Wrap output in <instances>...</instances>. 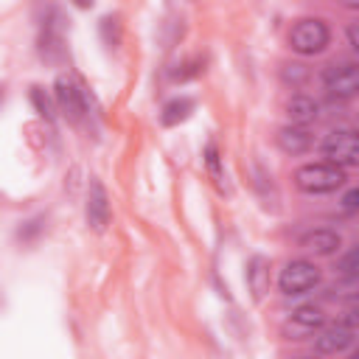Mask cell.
<instances>
[{
	"label": "cell",
	"instance_id": "9c48e42d",
	"mask_svg": "<svg viewBox=\"0 0 359 359\" xmlns=\"http://www.w3.org/2000/svg\"><path fill=\"white\" fill-rule=\"evenodd\" d=\"M87 224L93 230H104L109 224V199L101 180L95 177L90 180V188H87Z\"/></svg>",
	"mask_w": 359,
	"mask_h": 359
},
{
	"label": "cell",
	"instance_id": "6da1fadb",
	"mask_svg": "<svg viewBox=\"0 0 359 359\" xmlns=\"http://www.w3.org/2000/svg\"><path fill=\"white\" fill-rule=\"evenodd\" d=\"M345 168L328 163V160H317V163H303L300 168H294V185L303 194H331L337 188L345 185Z\"/></svg>",
	"mask_w": 359,
	"mask_h": 359
},
{
	"label": "cell",
	"instance_id": "603a6c76",
	"mask_svg": "<svg viewBox=\"0 0 359 359\" xmlns=\"http://www.w3.org/2000/svg\"><path fill=\"white\" fill-rule=\"evenodd\" d=\"M353 359H359V353H356V356H353Z\"/></svg>",
	"mask_w": 359,
	"mask_h": 359
},
{
	"label": "cell",
	"instance_id": "5b68a950",
	"mask_svg": "<svg viewBox=\"0 0 359 359\" xmlns=\"http://www.w3.org/2000/svg\"><path fill=\"white\" fill-rule=\"evenodd\" d=\"M323 87L331 98L348 101L359 95V62H339L323 70Z\"/></svg>",
	"mask_w": 359,
	"mask_h": 359
},
{
	"label": "cell",
	"instance_id": "7a4b0ae2",
	"mask_svg": "<svg viewBox=\"0 0 359 359\" xmlns=\"http://www.w3.org/2000/svg\"><path fill=\"white\" fill-rule=\"evenodd\" d=\"M328 42H331V31H328L325 20H320V17H303L289 31V48L300 56L323 53L328 48Z\"/></svg>",
	"mask_w": 359,
	"mask_h": 359
},
{
	"label": "cell",
	"instance_id": "52a82bcc",
	"mask_svg": "<svg viewBox=\"0 0 359 359\" xmlns=\"http://www.w3.org/2000/svg\"><path fill=\"white\" fill-rule=\"evenodd\" d=\"M53 95H56L59 109H62L70 121H81V118H84V109H87V104H84V93H81V87H79L73 79L59 76L56 84H53Z\"/></svg>",
	"mask_w": 359,
	"mask_h": 359
},
{
	"label": "cell",
	"instance_id": "ffe728a7",
	"mask_svg": "<svg viewBox=\"0 0 359 359\" xmlns=\"http://www.w3.org/2000/svg\"><path fill=\"white\" fill-rule=\"evenodd\" d=\"M345 323H348L351 328H356V325H359V300H356V303L348 309V314H345Z\"/></svg>",
	"mask_w": 359,
	"mask_h": 359
},
{
	"label": "cell",
	"instance_id": "d6986e66",
	"mask_svg": "<svg viewBox=\"0 0 359 359\" xmlns=\"http://www.w3.org/2000/svg\"><path fill=\"white\" fill-rule=\"evenodd\" d=\"M348 42H351V48L359 53V20L351 22V28H348Z\"/></svg>",
	"mask_w": 359,
	"mask_h": 359
},
{
	"label": "cell",
	"instance_id": "5bb4252c",
	"mask_svg": "<svg viewBox=\"0 0 359 359\" xmlns=\"http://www.w3.org/2000/svg\"><path fill=\"white\" fill-rule=\"evenodd\" d=\"M191 112H194V101L182 95V98H174V101H168V104L163 107L160 121H163L165 126H174V123H180V121H185Z\"/></svg>",
	"mask_w": 359,
	"mask_h": 359
},
{
	"label": "cell",
	"instance_id": "7402d4cb",
	"mask_svg": "<svg viewBox=\"0 0 359 359\" xmlns=\"http://www.w3.org/2000/svg\"><path fill=\"white\" fill-rule=\"evenodd\" d=\"M356 132H359V118H356Z\"/></svg>",
	"mask_w": 359,
	"mask_h": 359
},
{
	"label": "cell",
	"instance_id": "2e32d148",
	"mask_svg": "<svg viewBox=\"0 0 359 359\" xmlns=\"http://www.w3.org/2000/svg\"><path fill=\"white\" fill-rule=\"evenodd\" d=\"M280 76H283V81H286V84L300 87V84L309 79V67H306L303 62H286V65H283V70H280Z\"/></svg>",
	"mask_w": 359,
	"mask_h": 359
},
{
	"label": "cell",
	"instance_id": "7c38bea8",
	"mask_svg": "<svg viewBox=\"0 0 359 359\" xmlns=\"http://www.w3.org/2000/svg\"><path fill=\"white\" fill-rule=\"evenodd\" d=\"M286 115H289V123L292 126H309L317 118V101L309 98V95H303V93H294L286 101Z\"/></svg>",
	"mask_w": 359,
	"mask_h": 359
},
{
	"label": "cell",
	"instance_id": "30bf717a",
	"mask_svg": "<svg viewBox=\"0 0 359 359\" xmlns=\"http://www.w3.org/2000/svg\"><path fill=\"white\" fill-rule=\"evenodd\" d=\"M339 244H342V238L331 227H314V230H309V233L300 236V247L306 252H311V255H320V258L334 255L339 250Z\"/></svg>",
	"mask_w": 359,
	"mask_h": 359
},
{
	"label": "cell",
	"instance_id": "ac0fdd59",
	"mask_svg": "<svg viewBox=\"0 0 359 359\" xmlns=\"http://www.w3.org/2000/svg\"><path fill=\"white\" fill-rule=\"evenodd\" d=\"M342 210L345 213H359V185L342 194Z\"/></svg>",
	"mask_w": 359,
	"mask_h": 359
},
{
	"label": "cell",
	"instance_id": "44dd1931",
	"mask_svg": "<svg viewBox=\"0 0 359 359\" xmlns=\"http://www.w3.org/2000/svg\"><path fill=\"white\" fill-rule=\"evenodd\" d=\"M297 359H320V356H297Z\"/></svg>",
	"mask_w": 359,
	"mask_h": 359
},
{
	"label": "cell",
	"instance_id": "8fae6325",
	"mask_svg": "<svg viewBox=\"0 0 359 359\" xmlns=\"http://www.w3.org/2000/svg\"><path fill=\"white\" fill-rule=\"evenodd\" d=\"M275 143H278V149H280L283 154L297 157V154H306V151L314 146V137H311V132H309L306 126H292V123H286V126L278 129Z\"/></svg>",
	"mask_w": 359,
	"mask_h": 359
},
{
	"label": "cell",
	"instance_id": "4fadbf2b",
	"mask_svg": "<svg viewBox=\"0 0 359 359\" xmlns=\"http://www.w3.org/2000/svg\"><path fill=\"white\" fill-rule=\"evenodd\" d=\"M247 283H250L255 297H264V292L269 289V261L264 255L250 258V264H247Z\"/></svg>",
	"mask_w": 359,
	"mask_h": 359
},
{
	"label": "cell",
	"instance_id": "8992f818",
	"mask_svg": "<svg viewBox=\"0 0 359 359\" xmlns=\"http://www.w3.org/2000/svg\"><path fill=\"white\" fill-rule=\"evenodd\" d=\"M325 325V314L317 306H300L292 311V317L283 325V334L289 339H303V337H317V331Z\"/></svg>",
	"mask_w": 359,
	"mask_h": 359
},
{
	"label": "cell",
	"instance_id": "e0dca14e",
	"mask_svg": "<svg viewBox=\"0 0 359 359\" xmlns=\"http://www.w3.org/2000/svg\"><path fill=\"white\" fill-rule=\"evenodd\" d=\"M337 269H339V275H348V278H359V241L339 258V264H337Z\"/></svg>",
	"mask_w": 359,
	"mask_h": 359
},
{
	"label": "cell",
	"instance_id": "ba28073f",
	"mask_svg": "<svg viewBox=\"0 0 359 359\" xmlns=\"http://www.w3.org/2000/svg\"><path fill=\"white\" fill-rule=\"evenodd\" d=\"M353 342V328L342 320V323H331V325H323L314 337V348L317 353L323 356H334V353H342L348 345Z\"/></svg>",
	"mask_w": 359,
	"mask_h": 359
},
{
	"label": "cell",
	"instance_id": "277c9868",
	"mask_svg": "<svg viewBox=\"0 0 359 359\" xmlns=\"http://www.w3.org/2000/svg\"><path fill=\"white\" fill-rule=\"evenodd\" d=\"M320 283V269L311 264V261H306V258H294V261H289L283 269H280V275H278V289L283 292V294H306V292H311L314 286Z\"/></svg>",
	"mask_w": 359,
	"mask_h": 359
},
{
	"label": "cell",
	"instance_id": "3957f363",
	"mask_svg": "<svg viewBox=\"0 0 359 359\" xmlns=\"http://www.w3.org/2000/svg\"><path fill=\"white\" fill-rule=\"evenodd\" d=\"M320 151L328 163H334L339 168H353V165H359V132L356 129H334L320 143Z\"/></svg>",
	"mask_w": 359,
	"mask_h": 359
},
{
	"label": "cell",
	"instance_id": "9a60e30c",
	"mask_svg": "<svg viewBox=\"0 0 359 359\" xmlns=\"http://www.w3.org/2000/svg\"><path fill=\"white\" fill-rule=\"evenodd\" d=\"M328 297H331V300H351V303H356V300H359V278L339 275V278L328 286Z\"/></svg>",
	"mask_w": 359,
	"mask_h": 359
}]
</instances>
